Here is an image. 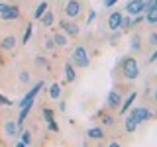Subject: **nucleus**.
<instances>
[{
    "label": "nucleus",
    "instance_id": "obj_1",
    "mask_svg": "<svg viewBox=\"0 0 157 147\" xmlns=\"http://www.w3.org/2000/svg\"><path fill=\"white\" fill-rule=\"evenodd\" d=\"M71 65L75 69H86L90 65V57H88L86 49L82 45H77L73 49V55H71Z\"/></svg>",
    "mask_w": 157,
    "mask_h": 147
},
{
    "label": "nucleus",
    "instance_id": "obj_2",
    "mask_svg": "<svg viewBox=\"0 0 157 147\" xmlns=\"http://www.w3.org/2000/svg\"><path fill=\"white\" fill-rule=\"evenodd\" d=\"M122 75H124L128 81H136L140 77V63L136 61L134 57H126L122 61Z\"/></svg>",
    "mask_w": 157,
    "mask_h": 147
},
{
    "label": "nucleus",
    "instance_id": "obj_3",
    "mask_svg": "<svg viewBox=\"0 0 157 147\" xmlns=\"http://www.w3.org/2000/svg\"><path fill=\"white\" fill-rule=\"evenodd\" d=\"M130 116L134 118L136 124H141V122H147V120H151V118H153L151 110H149V108H145V106H136V108H132Z\"/></svg>",
    "mask_w": 157,
    "mask_h": 147
},
{
    "label": "nucleus",
    "instance_id": "obj_4",
    "mask_svg": "<svg viewBox=\"0 0 157 147\" xmlns=\"http://www.w3.org/2000/svg\"><path fill=\"white\" fill-rule=\"evenodd\" d=\"M63 12H65L67 18H77L82 12V2L81 0H67L65 6H63Z\"/></svg>",
    "mask_w": 157,
    "mask_h": 147
},
{
    "label": "nucleus",
    "instance_id": "obj_5",
    "mask_svg": "<svg viewBox=\"0 0 157 147\" xmlns=\"http://www.w3.org/2000/svg\"><path fill=\"white\" fill-rule=\"evenodd\" d=\"M145 6H144V0H130L126 4V14L128 16H136V14H144Z\"/></svg>",
    "mask_w": 157,
    "mask_h": 147
},
{
    "label": "nucleus",
    "instance_id": "obj_6",
    "mask_svg": "<svg viewBox=\"0 0 157 147\" xmlns=\"http://www.w3.org/2000/svg\"><path fill=\"white\" fill-rule=\"evenodd\" d=\"M59 26H61V29H63L65 36H78V32H81V28H78L75 22H67V20H61Z\"/></svg>",
    "mask_w": 157,
    "mask_h": 147
},
{
    "label": "nucleus",
    "instance_id": "obj_7",
    "mask_svg": "<svg viewBox=\"0 0 157 147\" xmlns=\"http://www.w3.org/2000/svg\"><path fill=\"white\" fill-rule=\"evenodd\" d=\"M122 18H124L122 12H112L110 16H108V28H110L112 32H118L120 26H122Z\"/></svg>",
    "mask_w": 157,
    "mask_h": 147
},
{
    "label": "nucleus",
    "instance_id": "obj_8",
    "mask_svg": "<svg viewBox=\"0 0 157 147\" xmlns=\"http://www.w3.org/2000/svg\"><path fill=\"white\" fill-rule=\"evenodd\" d=\"M0 18H2L4 22H10V20H18V18H20V8H18V6H6V10L0 14Z\"/></svg>",
    "mask_w": 157,
    "mask_h": 147
},
{
    "label": "nucleus",
    "instance_id": "obj_9",
    "mask_svg": "<svg viewBox=\"0 0 157 147\" xmlns=\"http://www.w3.org/2000/svg\"><path fill=\"white\" fill-rule=\"evenodd\" d=\"M106 102H108V106H110V108H118V106L122 104V94L118 90H110V92H108Z\"/></svg>",
    "mask_w": 157,
    "mask_h": 147
},
{
    "label": "nucleus",
    "instance_id": "obj_10",
    "mask_svg": "<svg viewBox=\"0 0 157 147\" xmlns=\"http://www.w3.org/2000/svg\"><path fill=\"white\" fill-rule=\"evenodd\" d=\"M136 98H137V92H132V94H128L126 102H122V104L118 106V108H120V114H122V116H124L126 112H128V110H130V108H132V104H134V102H136Z\"/></svg>",
    "mask_w": 157,
    "mask_h": 147
},
{
    "label": "nucleus",
    "instance_id": "obj_11",
    "mask_svg": "<svg viewBox=\"0 0 157 147\" xmlns=\"http://www.w3.org/2000/svg\"><path fill=\"white\" fill-rule=\"evenodd\" d=\"M4 131H6V135H8V137H18L20 127H18V124H16L14 120H8L6 124H4Z\"/></svg>",
    "mask_w": 157,
    "mask_h": 147
},
{
    "label": "nucleus",
    "instance_id": "obj_12",
    "mask_svg": "<svg viewBox=\"0 0 157 147\" xmlns=\"http://www.w3.org/2000/svg\"><path fill=\"white\" fill-rule=\"evenodd\" d=\"M32 108H33V104H26V106H22L20 108V116H18V127L22 130V126H24V122H26V118H28V114L32 112Z\"/></svg>",
    "mask_w": 157,
    "mask_h": 147
},
{
    "label": "nucleus",
    "instance_id": "obj_13",
    "mask_svg": "<svg viewBox=\"0 0 157 147\" xmlns=\"http://www.w3.org/2000/svg\"><path fill=\"white\" fill-rule=\"evenodd\" d=\"M63 69H65V82H73L77 78V71H75V67L71 65V61H67L65 65H63Z\"/></svg>",
    "mask_w": 157,
    "mask_h": 147
},
{
    "label": "nucleus",
    "instance_id": "obj_14",
    "mask_svg": "<svg viewBox=\"0 0 157 147\" xmlns=\"http://www.w3.org/2000/svg\"><path fill=\"white\" fill-rule=\"evenodd\" d=\"M39 20H41V24H43L45 28H51L53 24H55V16H53V12H51L49 8L41 14V18H39Z\"/></svg>",
    "mask_w": 157,
    "mask_h": 147
},
{
    "label": "nucleus",
    "instance_id": "obj_15",
    "mask_svg": "<svg viewBox=\"0 0 157 147\" xmlns=\"http://www.w3.org/2000/svg\"><path fill=\"white\" fill-rule=\"evenodd\" d=\"M16 47V37L14 36H6L0 41V49H6V51H12V49Z\"/></svg>",
    "mask_w": 157,
    "mask_h": 147
},
{
    "label": "nucleus",
    "instance_id": "obj_16",
    "mask_svg": "<svg viewBox=\"0 0 157 147\" xmlns=\"http://www.w3.org/2000/svg\"><path fill=\"white\" fill-rule=\"evenodd\" d=\"M61 92H63L61 82H53V85L49 86V98H53V100H59V98H61Z\"/></svg>",
    "mask_w": 157,
    "mask_h": 147
},
{
    "label": "nucleus",
    "instance_id": "obj_17",
    "mask_svg": "<svg viewBox=\"0 0 157 147\" xmlns=\"http://www.w3.org/2000/svg\"><path fill=\"white\" fill-rule=\"evenodd\" d=\"M144 16H145V22L149 24V26H155L157 24V8H151V10H147V12H144Z\"/></svg>",
    "mask_w": 157,
    "mask_h": 147
},
{
    "label": "nucleus",
    "instance_id": "obj_18",
    "mask_svg": "<svg viewBox=\"0 0 157 147\" xmlns=\"http://www.w3.org/2000/svg\"><path fill=\"white\" fill-rule=\"evenodd\" d=\"M51 39H53V43H55V47H65L67 45V36L63 32L61 33H55Z\"/></svg>",
    "mask_w": 157,
    "mask_h": 147
},
{
    "label": "nucleus",
    "instance_id": "obj_19",
    "mask_svg": "<svg viewBox=\"0 0 157 147\" xmlns=\"http://www.w3.org/2000/svg\"><path fill=\"white\" fill-rule=\"evenodd\" d=\"M124 116H126V114H124ZM124 127H126L128 134H134L136 127H137V124L134 122V118H132V116H126V120H124Z\"/></svg>",
    "mask_w": 157,
    "mask_h": 147
},
{
    "label": "nucleus",
    "instance_id": "obj_20",
    "mask_svg": "<svg viewBox=\"0 0 157 147\" xmlns=\"http://www.w3.org/2000/svg\"><path fill=\"white\" fill-rule=\"evenodd\" d=\"M86 135L90 137V139H102V137H104V131H102L100 127H90V130L86 131Z\"/></svg>",
    "mask_w": 157,
    "mask_h": 147
},
{
    "label": "nucleus",
    "instance_id": "obj_21",
    "mask_svg": "<svg viewBox=\"0 0 157 147\" xmlns=\"http://www.w3.org/2000/svg\"><path fill=\"white\" fill-rule=\"evenodd\" d=\"M45 10H47V2H39L37 8H36V12H33V18L39 20V18H41V14L45 12Z\"/></svg>",
    "mask_w": 157,
    "mask_h": 147
},
{
    "label": "nucleus",
    "instance_id": "obj_22",
    "mask_svg": "<svg viewBox=\"0 0 157 147\" xmlns=\"http://www.w3.org/2000/svg\"><path fill=\"white\" fill-rule=\"evenodd\" d=\"M130 47H132V51H140L141 49V45H140V36H132V39H130Z\"/></svg>",
    "mask_w": 157,
    "mask_h": 147
},
{
    "label": "nucleus",
    "instance_id": "obj_23",
    "mask_svg": "<svg viewBox=\"0 0 157 147\" xmlns=\"http://www.w3.org/2000/svg\"><path fill=\"white\" fill-rule=\"evenodd\" d=\"M18 134L22 135L20 141H22L24 145H32V131H18Z\"/></svg>",
    "mask_w": 157,
    "mask_h": 147
},
{
    "label": "nucleus",
    "instance_id": "obj_24",
    "mask_svg": "<svg viewBox=\"0 0 157 147\" xmlns=\"http://www.w3.org/2000/svg\"><path fill=\"white\" fill-rule=\"evenodd\" d=\"M33 36V26L29 24V26L26 28V32H24V37H22V43H28L29 41V37Z\"/></svg>",
    "mask_w": 157,
    "mask_h": 147
},
{
    "label": "nucleus",
    "instance_id": "obj_25",
    "mask_svg": "<svg viewBox=\"0 0 157 147\" xmlns=\"http://www.w3.org/2000/svg\"><path fill=\"white\" fill-rule=\"evenodd\" d=\"M47 127H49V131H53V134L59 131V126L55 124V118H53V120H47Z\"/></svg>",
    "mask_w": 157,
    "mask_h": 147
},
{
    "label": "nucleus",
    "instance_id": "obj_26",
    "mask_svg": "<svg viewBox=\"0 0 157 147\" xmlns=\"http://www.w3.org/2000/svg\"><path fill=\"white\" fill-rule=\"evenodd\" d=\"M41 114H43V118H45V122L47 120H53V110H51V108H43V110H41Z\"/></svg>",
    "mask_w": 157,
    "mask_h": 147
},
{
    "label": "nucleus",
    "instance_id": "obj_27",
    "mask_svg": "<svg viewBox=\"0 0 157 147\" xmlns=\"http://www.w3.org/2000/svg\"><path fill=\"white\" fill-rule=\"evenodd\" d=\"M120 28L130 29V28H132V18H130V16H124V18H122V26H120Z\"/></svg>",
    "mask_w": 157,
    "mask_h": 147
},
{
    "label": "nucleus",
    "instance_id": "obj_28",
    "mask_svg": "<svg viewBox=\"0 0 157 147\" xmlns=\"http://www.w3.org/2000/svg\"><path fill=\"white\" fill-rule=\"evenodd\" d=\"M144 6H145V12L151 8H157V0H144Z\"/></svg>",
    "mask_w": 157,
    "mask_h": 147
},
{
    "label": "nucleus",
    "instance_id": "obj_29",
    "mask_svg": "<svg viewBox=\"0 0 157 147\" xmlns=\"http://www.w3.org/2000/svg\"><path fill=\"white\" fill-rule=\"evenodd\" d=\"M147 43H149V45H153V47L157 45V33H155V32L149 33V37H147Z\"/></svg>",
    "mask_w": 157,
    "mask_h": 147
},
{
    "label": "nucleus",
    "instance_id": "obj_30",
    "mask_svg": "<svg viewBox=\"0 0 157 147\" xmlns=\"http://www.w3.org/2000/svg\"><path fill=\"white\" fill-rule=\"evenodd\" d=\"M0 106H12V100H10V98H6L2 92H0Z\"/></svg>",
    "mask_w": 157,
    "mask_h": 147
},
{
    "label": "nucleus",
    "instance_id": "obj_31",
    "mask_svg": "<svg viewBox=\"0 0 157 147\" xmlns=\"http://www.w3.org/2000/svg\"><path fill=\"white\" fill-rule=\"evenodd\" d=\"M20 81H22V82H29V73L22 71V73H20Z\"/></svg>",
    "mask_w": 157,
    "mask_h": 147
},
{
    "label": "nucleus",
    "instance_id": "obj_32",
    "mask_svg": "<svg viewBox=\"0 0 157 147\" xmlns=\"http://www.w3.org/2000/svg\"><path fill=\"white\" fill-rule=\"evenodd\" d=\"M102 124H104V126H112V124H114L112 116H104V118H102Z\"/></svg>",
    "mask_w": 157,
    "mask_h": 147
},
{
    "label": "nucleus",
    "instance_id": "obj_33",
    "mask_svg": "<svg viewBox=\"0 0 157 147\" xmlns=\"http://www.w3.org/2000/svg\"><path fill=\"white\" fill-rule=\"evenodd\" d=\"M96 18V12H94V10H90V12H88V18H86V26H88V24H92V20H94Z\"/></svg>",
    "mask_w": 157,
    "mask_h": 147
},
{
    "label": "nucleus",
    "instance_id": "obj_34",
    "mask_svg": "<svg viewBox=\"0 0 157 147\" xmlns=\"http://www.w3.org/2000/svg\"><path fill=\"white\" fill-rule=\"evenodd\" d=\"M43 45H45V49H53V47H55V43H53V39H45Z\"/></svg>",
    "mask_w": 157,
    "mask_h": 147
},
{
    "label": "nucleus",
    "instance_id": "obj_35",
    "mask_svg": "<svg viewBox=\"0 0 157 147\" xmlns=\"http://www.w3.org/2000/svg\"><path fill=\"white\" fill-rule=\"evenodd\" d=\"M36 63H37V65H47V61L43 57H36Z\"/></svg>",
    "mask_w": 157,
    "mask_h": 147
},
{
    "label": "nucleus",
    "instance_id": "obj_36",
    "mask_svg": "<svg viewBox=\"0 0 157 147\" xmlns=\"http://www.w3.org/2000/svg\"><path fill=\"white\" fill-rule=\"evenodd\" d=\"M118 2V0H104V4H106V6L108 8H110V6H114V4Z\"/></svg>",
    "mask_w": 157,
    "mask_h": 147
},
{
    "label": "nucleus",
    "instance_id": "obj_37",
    "mask_svg": "<svg viewBox=\"0 0 157 147\" xmlns=\"http://www.w3.org/2000/svg\"><path fill=\"white\" fill-rule=\"evenodd\" d=\"M155 59H157V51H153V53L149 55V63H155Z\"/></svg>",
    "mask_w": 157,
    "mask_h": 147
},
{
    "label": "nucleus",
    "instance_id": "obj_38",
    "mask_svg": "<svg viewBox=\"0 0 157 147\" xmlns=\"http://www.w3.org/2000/svg\"><path fill=\"white\" fill-rule=\"evenodd\" d=\"M6 6H8V4H6V2H0V14H2V12H4V10H6Z\"/></svg>",
    "mask_w": 157,
    "mask_h": 147
}]
</instances>
